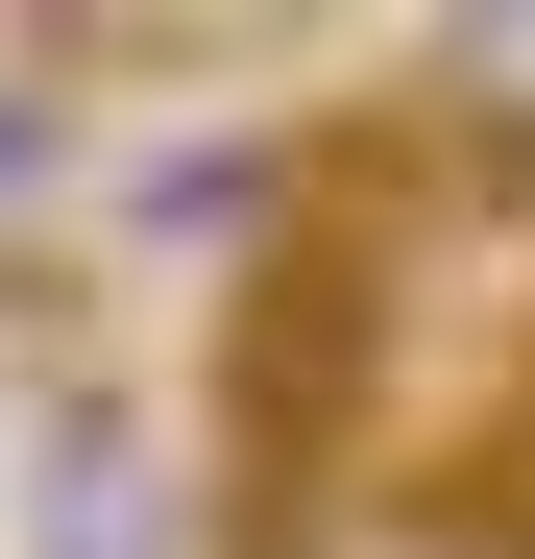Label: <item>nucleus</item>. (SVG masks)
<instances>
[{"mask_svg":"<svg viewBox=\"0 0 535 559\" xmlns=\"http://www.w3.org/2000/svg\"><path fill=\"white\" fill-rule=\"evenodd\" d=\"M438 98L487 146H535V0H463V25H438Z\"/></svg>","mask_w":535,"mask_h":559,"instance_id":"2","label":"nucleus"},{"mask_svg":"<svg viewBox=\"0 0 535 559\" xmlns=\"http://www.w3.org/2000/svg\"><path fill=\"white\" fill-rule=\"evenodd\" d=\"M487 535H511V559H535V438H511V462H487Z\"/></svg>","mask_w":535,"mask_h":559,"instance_id":"3","label":"nucleus"},{"mask_svg":"<svg viewBox=\"0 0 535 559\" xmlns=\"http://www.w3.org/2000/svg\"><path fill=\"white\" fill-rule=\"evenodd\" d=\"M25 559H170V414L146 390H49L25 414Z\"/></svg>","mask_w":535,"mask_h":559,"instance_id":"1","label":"nucleus"}]
</instances>
